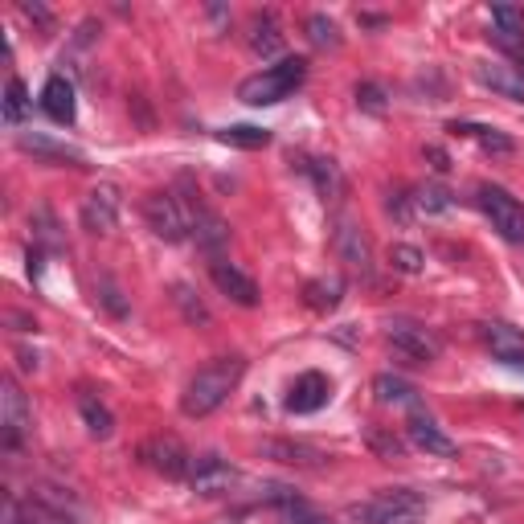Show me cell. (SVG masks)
I'll use <instances>...</instances> for the list:
<instances>
[{
	"mask_svg": "<svg viewBox=\"0 0 524 524\" xmlns=\"http://www.w3.org/2000/svg\"><path fill=\"white\" fill-rule=\"evenodd\" d=\"M357 103H361L365 111L381 115V111H385V91H381L377 82H361V86H357Z\"/></svg>",
	"mask_w": 524,
	"mask_h": 524,
	"instance_id": "cell-36",
	"label": "cell"
},
{
	"mask_svg": "<svg viewBox=\"0 0 524 524\" xmlns=\"http://www.w3.org/2000/svg\"><path fill=\"white\" fill-rule=\"evenodd\" d=\"M21 148L33 152V156H41V160H54V164H74V168L86 164V156H82L78 148L62 144V140H50V136H41V131H25V136H21Z\"/></svg>",
	"mask_w": 524,
	"mask_h": 524,
	"instance_id": "cell-19",
	"label": "cell"
},
{
	"mask_svg": "<svg viewBox=\"0 0 524 524\" xmlns=\"http://www.w3.org/2000/svg\"><path fill=\"white\" fill-rule=\"evenodd\" d=\"M140 459H144L156 475H164V479H185V475H189V463H193L189 447L177 439V434H152V439L140 447Z\"/></svg>",
	"mask_w": 524,
	"mask_h": 524,
	"instance_id": "cell-8",
	"label": "cell"
},
{
	"mask_svg": "<svg viewBox=\"0 0 524 524\" xmlns=\"http://www.w3.org/2000/svg\"><path fill=\"white\" fill-rule=\"evenodd\" d=\"M308 177L316 181V193H320L324 201H340V197H344V189H348L344 172H340V164H336L332 156L312 160V164H308Z\"/></svg>",
	"mask_w": 524,
	"mask_h": 524,
	"instance_id": "cell-23",
	"label": "cell"
},
{
	"mask_svg": "<svg viewBox=\"0 0 524 524\" xmlns=\"http://www.w3.org/2000/svg\"><path fill=\"white\" fill-rule=\"evenodd\" d=\"M385 336H389V344L398 348L402 357L422 361V365H426V361H439V353H443L439 332L426 328V324H418V320H389Z\"/></svg>",
	"mask_w": 524,
	"mask_h": 524,
	"instance_id": "cell-7",
	"label": "cell"
},
{
	"mask_svg": "<svg viewBox=\"0 0 524 524\" xmlns=\"http://www.w3.org/2000/svg\"><path fill=\"white\" fill-rule=\"evenodd\" d=\"M144 222H148V230H152L156 238H164V242H185V238H193L185 201H181L177 193H168V189L144 197Z\"/></svg>",
	"mask_w": 524,
	"mask_h": 524,
	"instance_id": "cell-4",
	"label": "cell"
},
{
	"mask_svg": "<svg viewBox=\"0 0 524 524\" xmlns=\"http://www.w3.org/2000/svg\"><path fill=\"white\" fill-rule=\"evenodd\" d=\"M303 78H308V62L303 58H283L279 66H267L262 74H250L238 82V99L250 103V107H271V103H283L291 99Z\"/></svg>",
	"mask_w": 524,
	"mask_h": 524,
	"instance_id": "cell-2",
	"label": "cell"
},
{
	"mask_svg": "<svg viewBox=\"0 0 524 524\" xmlns=\"http://www.w3.org/2000/svg\"><path fill=\"white\" fill-rule=\"evenodd\" d=\"M275 512H279V524H328V520L308 504V500H299V496H291V500L279 504Z\"/></svg>",
	"mask_w": 524,
	"mask_h": 524,
	"instance_id": "cell-31",
	"label": "cell"
},
{
	"mask_svg": "<svg viewBox=\"0 0 524 524\" xmlns=\"http://www.w3.org/2000/svg\"><path fill=\"white\" fill-rule=\"evenodd\" d=\"M99 299H103V308H107L111 316H119V320L127 316V303L119 299V287H115L111 279H103V283H99Z\"/></svg>",
	"mask_w": 524,
	"mask_h": 524,
	"instance_id": "cell-37",
	"label": "cell"
},
{
	"mask_svg": "<svg viewBox=\"0 0 524 524\" xmlns=\"http://www.w3.org/2000/svg\"><path fill=\"white\" fill-rule=\"evenodd\" d=\"M78 414H82L86 430H91L95 439H111L115 418H111V410H107V406L95 398V393H82V398H78Z\"/></svg>",
	"mask_w": 524,
	"mask_h": 524,
	"instance_id": "cell-25",
	"label": "cell"
},
{
	"mask_svg": "<svg viewBox=\"0 0 524 524\" xmlns=\"http://www.w3.org/2000/svg\"><path fill=\"white\" fill-rule=\"evenodd\" d=\"M492 21H496L500 37L524 41V9H516V5H492Z\"/></svg>",
	"mask_w": 524,
	"mask_h": 524,
	"instance_id": "cell-32",
	"label": "cell"
},
{
	"mask_svg": "<svg viewBox=\"0 0 524 524\" xmlns=\"http://www.w3.org/2000/svg\"><path fill=\"white\" fill-rule=\"evenodd\" d=\"M25 111H29V95H25V82L21 78H9V86H5V123H21L25 119Z\"/></svg>",
	"mask_w": 524,
	"mask_h": 524,
	"instance_id": "cell-33",
	"label": "cell"
},
{
	"mask_svg": "<svg viewBox=\"0 0 524 524\" xmlns=\"http://www.w3.org/2000/svg\"><path fill=\"white\" fill-rule=\"evenodd\" d=\"M332 246H336V258L348 271L361 275V279H373V242L357 222H336Z\"/></svg>",
	"mask_w": 524,
	"mask_h": 524,
	"instance_id": "cell-10",
	"label": "cell"
},
{
	"mask_svg": "<svg viewBox=\"0 0 524 524\" xmlns=\"http://www.w3.org/2000/svg\"><path fill=\"white\" fill-rule=\"evenodd\" d=\"M389 213L398 217V222H410V217L418 213V209H414V193H393V197H389Z\"/></svg>",
	"mask_w": 524,
	"mask_h": 524,
	"instance_id": "cell-38",
	"label": "cell"
},
{
	"mask_svg": "<svg viewBox=\"0 0 524 524\" xmlns=\"http://www.w3.org/2000/svg\"><path fill=\"white\" fill-rule=\"evenodd\" d=\"M406 434H410V443L418 447V451H426V455H455V443L447 439V434H443V426L439 422H434L422 406L418 410H410V418H406Z\"/></svg>",
	"mask_w": 524,
	"mask_h": 524,
	"instance_id": "cell-14",
	"label": "cell"
},
{
	"mask_svg": "<svg viewBox=\"0 0 524 524\" xmlns=\"http://www.w3.org/2000/svg\"><path fill=\"white\" fill-rule=\"evenodd\" d=\"M475 201H479V209H484V217H488L492 230H496L504 242H524V205H520L508 189H500V185H479Z\"/></svg>",
	"mask_w": 524,
	"mask_h": 524,
	"instance_id": "cell-5",
	"label": "cell"
},
{
	"mask_svg": "<svg viewBox=\"0 0 524 524\" xmlns=\"http://www.w3.org/2000/svg\"><path fill=\"white\" fill-rule=\"evenodd\" d=\"M262 455L267 459H279V463H291V467H324V451L308 447V443H291V439H271L262 443Z\"/></svg>",
	"mask_w": 524,
	"mask_h": 524,
	"instance_id": "cell-20",
	"label": "cell"
},
{
	"mask_svg": "<svg viewBox=\"0 0 524 524\" xmlns=\"http://www.w3.org/2000/svg\"><path fill=\"white\" fill-rule=\"evenodd\" d=\"M283 25L275 21V13H254L250 17V29H246V46L258 54V58H279L283 54Z\"/></svg>",
	"mask_w": 524,
	"mask_h": 524,
	"instance_id": "cell-16",
	"label": "cell"
},
{
	"mask_svg": "<svg viewBox=\"0 0 524 524\" xmlns=\"http://www.w3.org/2000/svg\"><path fill=\"white\" fill-rule=\"evenodd\" d=\"M414 209L426 213V217H434V213L455 209V197L443 185H422V189H414Z\"/></svg>",
	"mask_w": 524,
	"mask_h": 524,
	"instance_id": "cell-30",
	"label": "cell"
},
{
	"mask_svg": "<svg viewBox=\"0 0 524 524\" xmlns=\"http://www.w3.org/2000/svg\"><path fill=\"white\" fill-rule=\"evenodd\" d=\"M185 484H189L197 496H226V492L238 484V467H230L222 455H193Z\"/></svg>",
	"mask_w": 524,
	"mask_h": 524,
	"instance_id": "cell-9",
	"label": "cell"
},
{
	"mask_svg": "<svg viewBox=\"0 0 524 524\" xmlns=\"http://www.w3.org/2000/svg\"><path fill=\"white\" fill-rule=\"evenodd\" d=\"M119 205H123V197L115 185H95L82 201V226L91 234H111L119 222Z\"/></svg>",
	"mask_w": 524,
	"mask_h": 524,
	"instance_id": "cell-12",
	"label": "cell"
},
{
	"mask_svg": "<svg viewBox=\"0 0 524 524\" xmlns=\"http://www.w3.org/2000/svg\"><path fill=\"white\" fill-rule=\"evenodd\" d=\"M328 393H332V385H328L324 373H303V377H295V385L287 393V410L291 414H316L328 402Z\"/></svg>",
	"mask_w": 524,
	"mask_h": 524,
	"instance_id": "cell-15",
	"label": "cell"
},
{
	"mask_svg": "<svg viewBox=\"0 0 524 524\" xmlns=\"http://www.w3.org/2000/svg\"><path fill=\"white\" fill-rule=\"evenodd\" d=\"M181 201H185V209H189L193 238H197V246L209 254V262H213V258H226V246H230V226H226V217L213 213V209L201 201V193H185Z\"/></svg>",
	"mask_w": 524,
	"mask_h": 524,
	"instance_id": "cell-6",
	"label": "cell"
},
{
	"mask_svg": "<svg viewBox=\"0 0 524 524\" xmlns=\"http://www.w3.org/2000/svg\"><path fill=\"white\" fill-rule=\"evenodd\" d=\"M451 131H455V136H471V140H479L488 152H512V148H516L508 136H500V131H492V127H479V123H451Z\"/></svg>",
	"mask_w": 524,
	"mask_h": 524,
	"instance_id": "cell-29",
	"label": "cell"
},
{
	"mask_svg": "<svg viewBox=\"0 0 524 524\" xmlns=\"http://www.w3.org/2000/svg\"><path fill=\"white\" fill-rule=\"evenodd\" d=\"M516 62H520V78H524V50H520V58H516Z\"/></svg>",
	"mask_w": 524,
	"mask_h": 524,
	"instance_id": "cell-41",
	"label": "cell"
},
{
	"mask_svg": "<svg viewBox=\"0 0 524 524\" xmlns=\"http://www.w3.org/2000/svg\"><path fill=\"white\" fill-rule=\"evenodd\" d=\"M209 275H213L217 291H222L226 299H234L238 308H254V303H258V283L246 271H238L230 258H213L209 262Z\"/></svg>",
	"mask_w": 524,
	"mask_h": 524,
	"instance_id": "cell-13",
	"label": "cell"
},
{
	"mask_svg": "<svg viewBox=\"0 0 524 524\" xmlns=\"http://www.w3.org/2000/svg\"><path fill=\"white\" fill-rule=\"evenodd\" d=\"M41 111H46L54 123H74V86H70V78H62V74H54L46 86H41Z\"/></svg>",
	"mask_w": 524,
	"mask_h": 524,
	"instance_id": "cell-18",
	"label": "cell"
},
{
	"mask_svg": "<svg viewBox=\"0 0 524 524\" xmlns=\"http://www.w3.org/2000/svg\"><path fill=\"white\" fill-rule=\"evenodd\" d=\"M389 262H393V271H402V275H422V267H426V254L418 250V246H393L389 250Z\"/></svg>",
	"mask_w": 524,
	"mask_h": 524,
	"instance_id": "cell-34",
	"label": "cell"
},
{
	"mask_svg": "<svg viewBox=\"0 0 524 524\" xmlns=\"http://www.w3.org/2000/svg\"><path fill=\"white\" fill-rule=\"evenodd\" d=\"M303 33H308V41L316 50H340V25L328 13H312L303 21Z\"/></svg>",
	"mask_w": 524,
	"mask_h": 524,
	"instance_id": "cell-27",
	"label": "cell"
},
{
	"mask_svg": "<svg viewBox=\"0 0 524 524\" xmlns=\"http://www.w3.org/2000/svg\"><path fill=\"white\" fill-rule=\"evenodd\" d=\"M373 393H377V402H385V406H406V410H418V406H422L418 389H414L410 381H402V377H393V373H381V377L373 381Z\"/></svg>",
	"mask_w": 524,
	"mask_h": 524,
	"instance_id": "cell-24",
	"label": "cell"
},
{
	"mask_svg": "<svg viewBox=\"0 0 524 524\" xmlns=\"http://www.w3.org/2000/svg\"><path fill=\"white\" fill-rule=\"evenodd\" d=\"M344 299V279L340 275H320L303 287V303H308L312 312H336Z\"/></svg>",
	"mask_w": 524,
	"mask_h": 524,
	"instance_id": "cell-22",
	"label": "cell"
},
{
	"mask_svg": "<svg viewBox=\"0 0 524 524\" xmlns=\"http://www.w3.org/2000/svg\"><path fill=\"white\" fill-rule=\"evenodd\" d=\"M217 140L230 144V148H267L271 144V131L267 127H254V123H238V127H222Z\"/></svg>",
	"mask_w": 524,
	"mask_h": 524,
	"instance_id": "cell-28",
	"label": "cell"
},
{
	"mask_svg": "<svg viewBox=\"0 0 524 524\" xmlns=\"http://www.w3.org/2000/svg\"><path fill=\"white\" fill-rule=\"evenodd\" d=\"M9 524H25V520H21V516H17V512H13V516H9Z\"/></svg>",
	"mask_w": 524,
	"mask_h": 524,
	"instance_id": "cell-42",
	"label": "cell"
},
{
	"mask_svg": "<svg viewBox=\"0 0 524 524\" xmlns=\"http://www.w3.org/2000/svg\"><path fill=\"white\" fill-rule=\"evenodd\" d=\"M25 430H29V402L17 389V381H5V389H0V443H5V451L21 447Z\"/></svg>",
	"mask_w": 524,
	"mask_h": 524,
	"instance_id": "cell-11",
	"label": "cell"
},
{
	"mask_svg": "<svg viewBox=\"0 0 524 524\" xmlns=\"http://www.w3.org/2000/svg\"><path fill=\"white\" fill-rule=\"evenodd\" d=\"M426 160H434V172H447V168H451V160H447V152H443V148H434V144L426 148Z\"/></svg>",
	"mask_w": 524,
	"mask_h": 524,
	"instance_id": "cell-40",
	"label": "cell"
},
{
	"mask_svg": "<svg viewBox=\"0 0 524 524\" xmlns=\"http://www.w3.org/2000/svg\"><path fill=\"white\" fill-rule=\"evenodd\" d=\"M484 340L488 348L504 361V365H524V336L512 328V324H488L484 328Z\"/></svg>",
	"mask_w": 524,
	"mask_h": 524,
	"instance_id": "cell-21",
	"label": "cell"
},
{
	"mask_svg": "<svg viewBox=\"0 0 524 524\" xmlns=\"http://www.w3.org/2000/svg\"><path fill=\"white\" fill-rule=\"evenodd\" d=\"M369 447L381 455V459H402V439L398 434H389V430H381V426H369Z\"/></svg>",
	"mask_w": 524,
	"mask_h": 524,
	"instance_id": "cell-35",
	"label": "cell"
},
{
	"mask_svg": "<svg viewBox=\"0 0 524 524\" xmlns=\"http://www.w3.org/2000/svg\"><path fill=\"white\" fill-rule=\"evenodd\" d=\"M361 524H418L426 516V500L414 488H385L361 508H353Z\"/></svg>",
	"mask_w": 524,
	"mask_h": 524,
	"instance_id": "cell-3",
	"label": "cell"
},
{
	"mask_svg": "<svg viewBox=\"0 0 524 524\" xmlns=\"http://www.w3.org/2000/svg\"><path fill=\"white\" fill-rule=\"evenodd\" d=\"M242 373H246V357H238V353H234V357H213V361L201 365V369L193 373V381L185 385L181 410H185L189 418H209L213 410L226 406V398L238 389Z\"/></svg>",
	"mask_w": 524,
	"mask_h": 524,
	"instance_id": "cell-1",
	"label": "cell"
},
{
	"mask_svg": "<svg viewBox=\"0 0 524 524\" xmlns=\"http://www.w3.org/2000/svg\"><path fill=\"white\" fill-rule=\"evenodd\" d=\"M475 78L484 82L488 91H496L500 99L524 103V78H520V70H512L504 62H475Z\"/></svg>",
	"mask_w": 524,
	"mask_h": 524,
	"instance_id": "cell-17",
	"label": "cell"
},
{
	"mask_svg": "<svg viewBox=\"0 0 524 524\" xmlns=\"http://www.w3.org/2000/svg\"><path fill=\"white\" fill-rule=\"evenodd\" d=\"M21 13H25L29 21H37L41 29H54V17H50V9H41V5H21Z\"/></svg>",
	"mask_w": 524,
	"mask_h": 524,
	"instance_id": "cell-39",
	"label": "cell"
},
{
	"mask_svg": "<svg viewBox=\"0 0 524 524\" xmlns=\"http://www.w3.org/2000/svg\"><path fill=\"white\" fill-rule=\"evenodd\" d=\"M172 303H177V308H181V316H185V324H209L213 316H209V308H205V303H201V295L189 287V283H172Z\"/></svg>",
	"mask_w": 524,
	"mask_h": 524,
	"instance_id": "cell-26",
	"label": "cell"
}]
</instances>
